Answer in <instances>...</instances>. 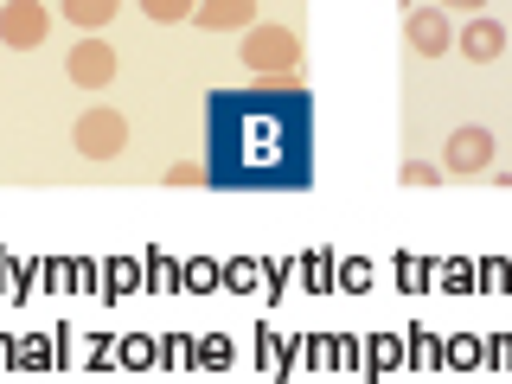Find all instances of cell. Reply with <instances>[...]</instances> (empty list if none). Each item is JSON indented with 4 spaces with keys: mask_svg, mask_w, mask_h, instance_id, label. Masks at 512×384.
Listing matches in <instances>:
<instances>
[{
    "mask_svg": "<svg viewBox=\"0 0 512 384\" xmlns=\"http://www.w3.org/2000/svg\"><path fill=\"white\" fill-rule=\"evenodd\" d=\"M205 186L212 192L314 186V96L301 84L212 90V103H205Z\"/></svg>",
    "mask_w": 512,
    "mask_h": 384,
    "instance_id": "6da1fadb",
    "label": "cell"
},
{
    "mask_svg": "<svg viewBox=\"0 0 512 384\" xmlns=\"http://www.w3.org/2000/svg\"><path fill=\"white\" fill-rule=\"evenodd\" d=\"M237 64H244L250 77H263V84H295L301 71V39L288 26H244L237 32Z\"/></svg>",
    "mask_w": 512,
    "mask_h": 384,
    "instance_id": "7a4b0ae2",
    "label": "cell"
},
{
    "mask_svg": "<svg viewBox=\"0 0 512 384\" xmlns=\"http://www.w3.org/2000/svg\"><path fill=\"white\" fill-rule=\"evenodd\" d=\"M71 148L84 154V160H116L128 148V116H122V109H109V103L84 109V116L71 122Z\"/></svg>",
    "mask_w": 512,
    "mask_h": 384,
    "instance_id": "3957f363",
    "label": "cell"
},
{
    "mask_svg": "<svg viewBox=\"0 0 512 384\" xmlns=\"http://www.w3.org/2000/svg\"><path fill=\"white\" fill-rule=\"evenodd\" d=\"M116 71H122L116 45L96 39V32H84V39L71 45V58H64V77H71L77 90H109V84H116Z\"/></svg>",
    "mask_w": 512,
    "mask_h": 384,
    "instance_id": "277c9868",
    "label": "cell"
},
{
    "mask_svg": "<svg viewBox=\"0 0 512 384\" xmlns=\"http://www.w3.org/2000/svg\"><path fill=\"white\" fill-rule=\"evenodd\" d=\"M45 32H52V7L45 0H7L0 7V45L7 52H39Z\"/></svg>",
    "mask_w": 512,
    "mask_h": 384,
    "instance_id": "5b68a950",
    "label": "cell"
},
{
    "mask_svg": "<svg viewBox=\"0 0 512 384\" xmlns=\"http://www.w3.org/2000/svg\"><path fill=\"white\" fill-rule=\"evenodd\" d=\"M404 39H410L416 58H448V52H455L448 7H404Z\"/></svg>",
    "mask_w": 512,
    "mask_h": 384,
    "instance_id": "8992f818",
    "label": "cell"
},
{
    "mask_svg": "<svg viewBox=\"0 0 512 384\" xmlns=\"http://www.w3.org/2000/svg\"><path fill=\"white\" fill-rule=\"evenodd\" d=\"M442 167L455 173V180H468V173H487V167H493V135H487L480 122L455 128V135H448V148H442Z\"/></svg>",
    "mask_w": 512,
    "mask_h": 384,
    "instance_id": "52a82bcc",
    "label": "cell"
},
{
    "mask_svg": "<svg viewBox=\"0 0 512 384\" xmlns=\"http://www.w3.org/2000/svg\"><path fill=\"white\" fill-rule=\"evenodd\" d=\"M461 58L468 64H493V58H506V26L493 20V13H474L468 26H461Z\"/></svg>",
    "mask_w": 512,
    "mask_h": 384,
    "instance_id": "ba28073f",
    "label": "cell"
},
{
    "mask_svg": "<svg viewBox=\"0 0 512 384\" xmlns=\"http://www.w3.org/2000/svg\"><path fill=\"white\" fill-rule=\"evenodd\" d=\"M256 20V0H199L192 7V26H205V32H244Z\"/></svg>",
    "mask_w": 512,
    "mask_h": 384,
    "instance_id": "9c48e42d",
    "label": "cell"
},
{
    "mask_svg": "<svg viewBox=\"0 0 512 384\" xmlns=\"http://www.w3.org/2000/svg\"><path fill=\"white\" fill-rule=\"evenodd\" d=\"M58 13H64L77 32H103V26L122 13V0H58Z\"/></svg>",
    "mask_w": 512,
    "mask_h": 384,
    "instance_id": "30bf717a",
    "label": "cell"
},
{
    "mask_svg": "<svg viewBox=\"0 0 512 384\" xmlns=\"http://www.w3.org/2000/svg\"><path fill=\"white\" fill-rule=\"evenodd\" d=\"M192 7H199V0H141V13H148L154 26H180V20H192Z\"/></svg>",
    "mask_w": 512,
    "mask_h": 384,
    "instance_id": "8fae6325",
    "label": "cell"
},
{
    "mask_svg": "<svg viewBox=\"0 0 512 384\" xmlns=\"http://www.w3.org/2000/svg\"><path fill=\"white\" fill-rule=\"evenodd\" d=\"M397 180H404V186H442L448 167H442V160H404V167H397Z\"/></svg>",
    "mask_w": 512,
    "mask_h": 384,
    "instance_id": "7c38bea8",
    "label": "cell"
},
{
    "mask_svg": "<svg viewBox=\"0 0 512 384\" xmlns=\"http://www.w3.org/2000/svg\"><path fill=\"white\" fill-rule=\"evenodd\" d=\"M167 186H205V167H199V160H173V167H167Z\"/></svg>",
    "mask_w": 512,
    "mask_h": 384,
    "instance_id": "4fadbf2b",
    "label": "cell"
},
{
    "mask_svg": "<svg viewBox=\"0 0 512 384\" xmlns=\"http://www.w3.org/2000/svg\"><path fill=\"white\" fill-rule=\"evenodd\" d=\"M436 7H448V13H487V0H436Z\"/></svg>",
    "mask_w": 512,
    "mask_h": 384,
    "instance_id": "5bb4252c",
    "label": "cell"
}]
</instances>
